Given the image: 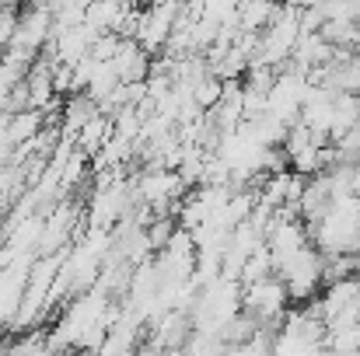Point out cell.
I'll return each instance as SVG.
<instances>
[{
  "label": "cell",
  "instance_id": "6da1fadb",
  "mask_svg": "<svg viewBox=\"0 0 360 356\" xmlns=\"http://www.w3.org/2000/svg\"><path fill=\"white\" fill-rule=\"evenodd\" d=\"M221 98H224V81H217L214 74L203 77V81L193 88V102H196L203 112H214V109L221 105Z\"/></svg>",
  "mask_w": 360,
  "mask_h": 356
}]
</instances>
